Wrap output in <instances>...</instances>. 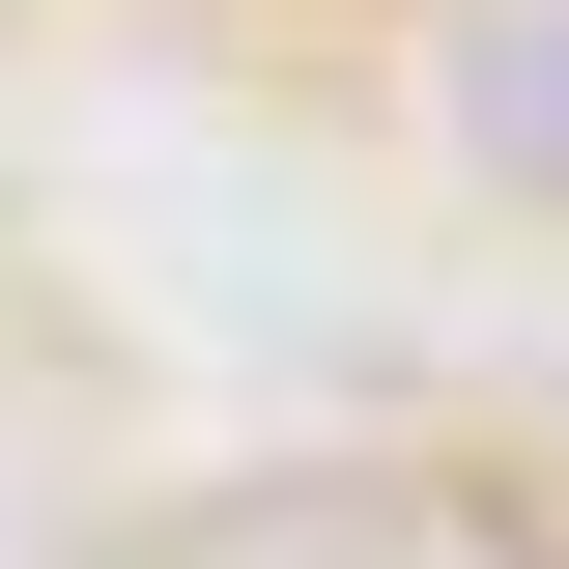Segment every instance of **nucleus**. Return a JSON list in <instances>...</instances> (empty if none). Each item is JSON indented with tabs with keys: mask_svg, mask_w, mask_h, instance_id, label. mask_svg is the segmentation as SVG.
<instances>
[{
	"mask_svg": "<svg viewBox=\"0 0 569 569\" xmlns=\"http://www.w3.org/2000/svg\"><path fill=\"white\" fill-rule=\"evenodd\" d=\"M456 114H485L512 171H541V200H569V29H485V86H456Z\"/></svg>",
	"mask_w": 569,
	"mask_h": 569,
	"instance_id": "nucleus-1",
	"label": "nucleus"
}]
</instances>
